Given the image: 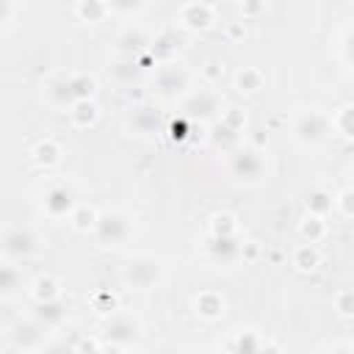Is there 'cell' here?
I'll return each mask as SVG.
<instances>
[{"mask_svg": "<svg viewBox=\"0 0 354 354\" xmlns=\"http://www.w3.org/2000/svg\"><path fill=\"white\" fill-rule=\"evenodd\" d=\"M33 249H36V241H33L30 232H25V230H11V232L6 235V252H8V254H28V252H33Z\"/></svg>", "mask_w": 354, "mask_h": 354, "instance_id": "cell-2", "label": "cell"}, {"mask_svg": "<svg viewBox=\"0 0 354 354\" xmlns=\"http://www.w3.org/2000/svg\"><path fill=\"white\" fill-rule=\"evenodd\" d=\"M335 354H346V351H335Z\"/></svg>", "mask_w": 354, "mask_h": 354, "instance_id": "cell-4", "label": "cell"}, {"mask_svg": "<svg viewBox=\"0 0 354 354\" xmlns=\"http://www.w3.org/2000/svg\"><path fill=\"white\" fill-rule=\"evenodd\" d=\"M124 221L119 218V216H105V218H100V232H102V238L108 241H119L122 235H124Z\"/></svg>", "mask_w": 354, "mask_h": 354, "instance_id": "cell-3", "label": "cell"}, {"mask_svg": "<svg viewBox=\"0 0 354 354\" xmlns=\"http://www.w3.org/2000/svg\"><path fill=\"white\" fill-rule=\"evenodd\" d=\"M296 133H299L301 141H318V138H324V133H326V122H324V116H318V113L301 116V122L296 124Z\"/></svg>", "mask_w": 354, "mask_h": 354, "instance_id": "cell-1", "label": "cell"}]
</instances>
